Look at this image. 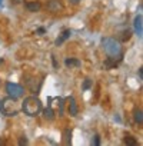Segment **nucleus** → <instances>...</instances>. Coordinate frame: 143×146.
Listing matches in <instances>:
<instances>
[{
	"instance_id": "1a4fd4ad",
	"label": "nucleus",
	"mask_w": 143,
	"mask_h": 146,
	"mask_svg": "<svg viewBox=\"0 0 143 146\" xmlns=\"http://www.w3.org/2000/svg\"><path fill=\"white\" fill-rule=\"evenodd\" d=\"M26 9L29 12H39L42 9V5L39 2H27L26 3Z\"/></svg>"
},
{
	"instance_id": "9d476101",
	"label": "nucleus",
	"mask_w": 143,
	"mask_h": 146,
	"mask_svg": "<svg viewBox=\"0 0 143 146\" xmlns=\"http://www.w3.org/2000/svg\"><path fill=\"white\" fill-rule=\"evenodd\" d=\"M64 64L67 67H79L80 66V60L79 59H75V57H67L64 60Z\"/></svg>"
},
{
	"instance_id": "f257e3e1",
	"label": "nucleus",
	"mask_w": 143,
	"mask_h": 146,
	"mask_svg": "<svg viewBox=\"0 0 143 146\" xmlns=\"http://www.w3.org/2000/svg\"><path fill=\"white\" fill-rule=\"evenodd\" d=\"M22 110L27 116H36L42 110V102H40V99L36 98V96L26 98L23 100V103H22Z\"/></svg>"
},
{
	"instance_id": "4468645a",
	"label": "nucleus",
	"mask_w": 143,
	"mask_h": 146,
	"mask_svg": "<svg viewBox=\"0 0 143 146\" xmlns=\"http://www.w3.org/2000/svg\"><path fill=\"white\" fill-rule=\"evenodd\" d=\"M134 120H136L139 125H142V123H143V116H142V110H140V109L134 112Z\"/></svg>"
},
{
	"instance_id": "a878e982",
	"label": "nucleus",
	"mask_w": 143,
	"mask_h": 146,
	"mask_svg": "<svg viewBox=\"0 0 143 146\" xmlns=\"http://www.w3.org/2000/svg\"><path fill=\"white\" fill-rule=\"evenodd\" d=\"M0 145H2V140H0Z\"/></svg>"
},
{
	"instance_id": "b1692460",
	"label": "nucleus",
	"mask_w": 143,
	"mask_h": 146,
	"mask_svg": "<svg viewBox=\"0 0 143 146\" xmlns=\"http://www.w3.org/2000/svg\"><path fill=\"white\" fill-rule=\"evenodd\" d=\"M70 3L72 5H77V3H80V0H70Z\"/></svg>"
},
{
	"instance_id": "7ed1b4c3",
	"label": "nucleus",
	"mask_w": 143,
	"mask_h": 146,
	"mask_svg": "<svg viewBox=\"0 0 143 146\" xmlns=\"http://www.w3.org/2000/svg\"><path fill=\"white\" fill-rule=\"evenodd\" d=\"M16 103L17 102H16L15 98H9L6 100H2V109L0 110H2L5 115H7V116H15L17 113V110H19Z\"/></svg>"
},
{
	"instance_id": "4be33fe9",
	"label": "nucleus",
	"mask_w": 143,
	"mask_h": 146,
	"mask_svg": "<svg viewBox=\"0 0 143 146\" xmlns=\"http://www.w3.org/2000/svg\"><path fill=\"white\" fill-rule=\"evenodd\" d=\"M44 32H46V30H44L43 27H40V29H37V32H36V33H37V35H42V33H44Z\"/></svg>"
},
{
	"instance_id": "393cba45",
	"label": "nucleus",
	"mask_w": 143,
	"mask_h": 146,
	"mask_svg": "<svg viewBox=\"0 0 143 146\" xmlns=\"http://www.w3.org/2000/svg\"><path fill=\"white\" fill-rule=\"evenodd\" d=\"M0 63H3V59H0Z\"/></svg>"
},
{
	"instance_id": "2eb2a0df",
	"label": "nucleus",
	"mask_w": 143,
	"mask_h": 146,
	"mask_svg": "<svg viewBox=\"0 0 143 146\" xmlns=\"http://www.w3.org/2000/svg\"><path fill=\"white\" fill-rule=\"evenodd\" d=\"M64 140H66L67 145L72 143V130H70V129H66V130H64Z\"/></svg>"
},
{
	"instance_id": "0eeeda50",
	"label": "nucleus",
	"mask_w": 143,
	"mask_h": 146,
	"mask_svg": "<svg viewBox=\"0 0 143 146\" xmlns=\"http://www.w3.org/2000/svg\"><path fill=\"white\" fill-rule=\"evenodd\" d=\"M67 100H69V113H70L72 116H76V115H77V103H76L75 98L70 96Z\"/></svg>"
},
{
	"instance_id": "9b49d317",
	"label": "nucleus",
	"mask_w": 143,
	"mask_h": 146,
	"mask_svg": "<svg viewBox=\"0 0 143 146\" xmlns=\"http://www.w3.org/2000/svg\"><path fill=\"white\" fill-rule=\"evenodd\" d=\"M43 116H44V119H47V120H53V119H54V112H53V109L50 108V105L43 110Z\"/></svg>"
},
{
	"instance_id": "6e6552de",
	"label": "nucleus",
	"mask_w": 143,
	"mask_h": 146,
	"mask_svg": "<svg viewBox=\"0 0 143 146\" xmlns=\"http://www.w3.org/2000/svg\"><path fill=\"white\" fill-rule=\"evenodd\" d=\"M122 59H117V60H115V57L113 56H109L106 60H105V67L106 69H115L117 64H119V62H120Z\"/></svg>"
},
{
	"instance_id": "ddd939ff",
	"label": "nucleus",
	"mask_w": 143,
	"mask_h": 146,
	"mask_svg": "<svg viewBox=\"0 0 143 146\" xmlns=\"http://www.w3.org/2000/svg\"><path fill=\"white\" fill-rule=\"evenodd\" d=\"M123 142L127 145V146H136L137 145V140L133 137V136H130V135H127V136H124V139H123Z\"/></svg>"
},
{
	"instance_id": "423d86ee",
	"label": "nucleus",
	"mask_w": 143,
	"mask_h": 146,
	"mask_svg": "<svg viewBox=\"0 0 143 146\" xmlns=\"http://www.w3.org/2000/svg\"><path fill=\"white\" fill-rule=\"evenodd\" d=\"M70 35H72V32L69 30V29H66V30H63L60 35H59V37L56 39V46H62L69 37H70Z\"/></svg>"
},
{
	"instance_id": "dca6fc26",
	"label": "nucleus",
	"mask_w": 143,
	"mask_h": 146,
	"mask_svg": "<svg viewBox=\"0 0 143 146\" xmlns=\"http://www.w3.org/2000/svg\"><path fill=\"white\" fill-rule=\"evenodd\" d=\"M130 36H132L130 30H126V32H123V36H122V42H126V40H129V39H130Z\"/></svg>"
},
{
	"instance_id": "20e7f679",
	"label": "nucleus",
	"mask_w": 143,
	"mask_h": 146,
	"mask_svg": "<svg viewBox=\"0 0 143 146\" xmlns=\"http://www.w3.org/2000/svg\"><path fill=\"white\" fill-rule=\"evenodd\" d=\"M6 92L9 93V96H10V98L17 99V98L23 96L24 89H23L20 85H17V83H12V82H9V83L6 85Z\"/></svg>"
},
{
	"instance_id": "aec40b11",
	"label": "nucleus",
	"mask_w": 143,
	"mask_h": 146,
	"mask_svg": "<svg viewBox=\"0 0 143 146\" xmlns=\"http://www.w3.org/2000/svg\"><path fill=\"white\" fill-rule=\"evenodd\" d=\"M52 62H53V67H54V69H57V67H59V63H57V60H56V57H54V56H52Z\"/></svg>"
},
{
	"instance_id": "f03ea898",
	"label": "nucleus",
	"mask_w": 143,
	"mask_h": 146,
	"mask_svg": "<svg viewBox=\"0 0 143 146\" xmlns=\"http://www.w3.org/2000/svg\"><path fill=\"white\" fill-rule=\"evenodd\" d=\"M103 49L109 56H113V57H117L122 54L120 44L115 39H103Z\"/></svg>"
},
{
	"instance_id": "412c9836",
	"label": "nucleus",
	"mask_w": 143,
	"mask_h": 146,
	"mask_svg": "<svg viewBox=\"0 0 143 146\" xmlns=\"http://www.w3.org/2000/svg\"><path fill=\"white\" fill-rule=\"evenodd\" d=\"M19 145H27V139H26V137L23 136V137H22V139L19 140Z\"/></svg>"
},
{
	"instance_id": "6ab92c4d",
	"label": "nucleus",
	"mask_w": 143,
	"mask_h": 146,
	"mask_svg": "<svg viewBox=\"0 0 143 146\" xmlns=\"http://www.w3.org/2000/svg\"><path fill=\"white\" fill-rule=\"evenodd\" d=\"M93 145H96V146H99V145H100V136H99V135H96V136H95Z\"/></svg>"
},
{
	"instance_id": "a211bd4d",
	"label": "nucleus",
	"mask_w": 143,
	"mask_h": 146,
	"mask_svg": "<svg viewBox=\"0 0 143 146\" xmlns=\"http://www.w3.org/2000/svg\"><path fill=\"white\" fill-rule=\"evenodd\" d=\"M57 102H59V113L62 115L63 113V99L62 98H57Z\"/></svg>"
},
{
	"instance_id": "5701e85b",
	"label": "nucleus",
	"mask_w": 143,
	"mask_h": 146,
	"mask_svg": "<svg viewBox=\"0 0 143 146\" xmlns=\"http://www.w3.org/2000/svg\"><path fill=\"white\" fill-rule=\"evenodd\" d=\"M139 78L143 79V69H139Z\"/></svg>"
},
{
	"instance_id": "39448f33",
	"label": "nucleus",
	"mask_w": 143,
	"mask_h": 146,
	"mask_svg": "<svg viewBox=\"0 0 143 146\" xmlns=\"http://www.w3.org/2000/svg\"><path fill=\"white\" fill-rule=\"evenodd\" d=\"M46 7H47L50 12H59V10L63 9V5L59 2V0H49L47 5H46Z\"/></svg>"
},
{
	"instance_id": "bb28decb",
	"label": "nucleus",
	"mask_w": 143,
	"mask_h": 146,
	"mask_svg": "<svg viewBox=\"0 0 143 146\" xmlns=\"http://www.w3.org/2000/svg\"><path fill=\"white\" fill-rule=\"evenodd\" d=\"M0 3H2V0H0Z\"/></svg>"
},
{
	"instance_id": "f8f14e48",
	"label": "nucleus",
	"mask_w": 143,
	"mask_h": 146,
	"mask_svg": "<svg viewBox=\"0 0 143 146\" xmlns=\"http://www.w3.org/2000/svg\"><path fill=\"white\" fill-rule=\"evenodd\" d=\"M134 29H136L137 35L142 36V16H140V15L134 19Z\"/></svg>"
},
{
	"instance_id": "f3484780",
	"label": "nucleus",
	"mask_w": 143,
	"mask_h": 146,
	"mask_svg": "<svg viewBox=\"0 0 143 146\" xmlns=\"http://www.w3.org/2000/svg\"><path fill=\"white\" fill-rule=\"evenodd\" d=\"M82 88H83V90H87V89H90V88H92V80H90V79H86Z\"/></svg>"
}]
</instances>
